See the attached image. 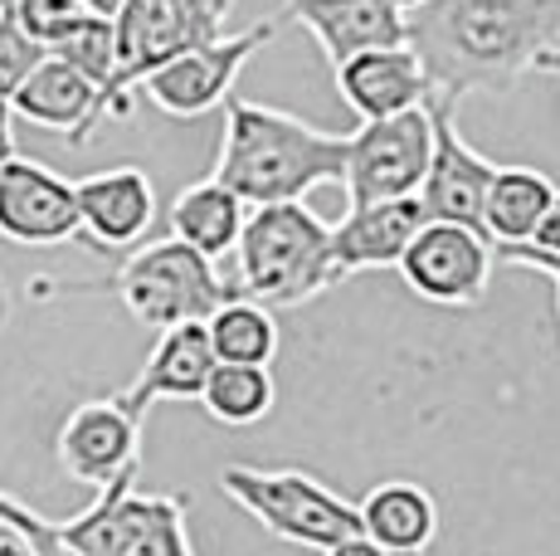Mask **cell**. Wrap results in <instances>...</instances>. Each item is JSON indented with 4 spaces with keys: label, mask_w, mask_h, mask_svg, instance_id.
Segmentation results:
<instances>
[{
    "label": "cell",
    "mask_w": 560,
    "mask_h": 556,
    "mask_svg": "<svg viewBox=\"0 0 560 556\" xmlns=\"http://www.w3.org/2000/svg\"><path fill=\"white\" fill-rule=\"evenodd\" d=\"M409 49L434 99L512 93L532 73H560V0H429L409 15Z\"/></svg>",
    "instance_id": "cell-1"
},
{
    "label": "cell",
    "mask_w": 560,
    "mask_h": 556,
    "mask_svg": "<svg viewBox=\"0 0 560 556\" xmlns=\"http://www.w3.org/2000/svg\"><path fill=\"white\" fill-rule=\"evenodd\" d=\"M351 162V132H322L283 108L249 99L224 103V137L214 181L244 206H303L317 186H341Z\"/></svg>",
    "instance_id": "cell-2"
},
{
    "label": "cell",
    "mask_w": 560,
    "mask_h": 556,
    "mask_svg": "<svg viewBox=\"0 0 560 556\" xmlns=\"http://www.w3.org/2000/svg\"><path fill=\"white\" fill-rule=\"evenodd\" d=\"M331 224L307 206H258L234 250V288L264 308H298L337 288Z\"/></svg>",
    "instance_id": "cell-3"
},
{
    "label": "cell",
    "mask_w": 560,
    "mask_h": 556,
    "mask_svg": "<svg viewBox=\"0 0 560 556\" xmlns=\"http://www.w3.org/2000/svg\"><path fill=\"white\" fill-rule=\"evenodd\" d=\"M113 293L122 298V308L142 327L171 333V327L186 323H210L224 303L240 298V288L214 274V259H205L186 240L166 234V240L122 254L113 274Z\"/></svg>",
    "instance_id": "cell-4"
},
{
    "label": "cell",
    "mask_w": 560,
    "mask_h": 556,
    "mask_svg": "<svg viewBox=\"0 0 560 556\" xmlns=\"http://www.w3.org/2000/svg\"><path fill=\"white\" fill-rule=\"evenodd\" d=\"M234 0H122L117 10V79L107 89V123L132 117V93L171 59L196 55L230 35Z\"/></svg>",
    "instance_id": "cell-5"
},
{
    "label": "cell",
    "mask_w": 560,
    "mask_h": 556,
    "mask_svg": "<svg viewBox=\"0 0 560 556\" xmlns=\"http://www.w3.org/2000/svg\"><path fill=\"white\" fill-rule=\"evenodd\" d=\"M220 488L230 502H240L244 512L268 528L273 537L293 542V547L331 552L347 537H361V508L331 494L322 478L303 474V468H249L230 464L220 474Z\"/></svg>",
    "instance_id": "cell-6"
},
{
    "label": "cell",
    "mask_w": 560,
    "mask_h": 556,
    "mask_svg": "<svg viewBox=\"0 0 560 556\" xmlns=\"http://www.w3.org/2000/svg\"><path fill=\"white\" fill-rule=\"evenodd\" d=\"M186 508L180 494H142L137 474H127L113 488H98L83 512L54 522V532L79 556H196Z\"/></svg>",
    "instance_id": "cell-7"
},
{
    "label": "cell",
    "mask_w": 560,
    "mask_h": 556,
    "mask_svg": "<svg viewBox=\"0 0 560 556\" xmlns=\"http://www.w3.org/2000/svg\"><path fill=\"white\" fill-rule=\"evenodd\" d=\"M429 162H434V113L429 108L385 117V123H361L351 132V162L341 181L347 210L419 196Z\"/></svg>",
    "instance_id": "cell-8"
},
{
    "label": "cell",
    "mask_w": 560,
    "mask_h": 556,
    "mask_svg": "<svg viewBox=\"0 0 560 556\" xmlns=\"http://www.w3.org/2000/svg\"><path fill=\"white\" fill-rule=\"evenodd\" d=\"M278 20H258V25L240 30V35H224L214 45L196 49V55L171 59L166 69H156L152 79L142 83L137 93H147V103L161 108L166 117H205L210 108L234 99V79L244 73L264 45H273Z\"/></svg>",
    "instance_id": "cell-9"
},
{
    "label": "cell",
    "mask_w": 560,
    "mask_h": 556,
    "mask_svg": "<svg viewBox=\"0 0 560 556\" xmlns=\"http://www.w3.org/2000/svg\"><path fill=\"white\" fill-rule=\"evenodd\" d=\"M492 264H498V244L482 230L468 224H444L429 220L405 250L400 274L424 303L439 308H472L482 303L492 283Z\"/></svg>",
    "instance_id": "cell-10"
},
{
    "label": "cell",
    "mask_w": 560,
    "mask_h": 556,
    "mask_svg": "<svg viewBox=\"0 0 560 556\" xmlns=\"http://www.w3.org/2000/svg\"><path fill=\"white\" fill-rule=\"evenodd\" d=\"M59 468L83 488H113L117 478L142 474V420L122 410L117 395L107 401H83L63 415L54 435Z\"/></svg>",
    "instance_id": "cell-11"
},
{
    "label": "cell",
    "mask_w": 560,
    "mask_h": 556,
    "mask_svg": "<svg viewBox=\"0 0 560 556\" xmlns=\"http://www.w3.org/2000/svg\"><path fill=\"white\" fill-rule=\"evenodd\" d=\"M0 240L25 250H54V244L83 240L79 216V181L30 157H10L0 166Z\"/></svg>",
    "instance_id": "cell-12"
},
{
    "label": "cell",
    "mask_w": 560,
    "mask_h": 556,
    "mask_svg": "<svg viewBox=\"0 0 560 556\" xmlns=\"http://www.w3.org/2000/svg\"><path fill=\"white\" fill-rule=\"evenodd\" d=\"M454 108L458 103L448 99H429V113H434V162H429L419 200H424L429 220L482 230V210H488V190L498 181V166L468 147V137L454 123Z\"/></svg>",
    "instance_id": "cell-13"
},
{
    "label": "cell",
    "mask_w": 560,
    "mask_h": 556,
    "mask_svg": "<svg viewBox=\"0 0 560 556\" xmlns=\"http://www.w3.org/2000/svg\"><path fill=\"white\" fill-rule=\"evenodd\" d=\"M83 244L98 254H132L156 224V186L142 166H107L79 176Z\"/></svg>",
    "instance_id": "cell-14"
},
{
    "label": "cell",
    "mask_w": 560,
    "mask_h": 556,
    "mask_svg": "<svg viewBox=\"0 0 560 556\" xmlns=\"http://www.w3.org/2000/svg\"><path fill=\"white\" fill-rule=\"evenodd\" d=\"M283 10L317 39L331 69L365 49L409 45V15L395 0H283Z\"/></svg>",
    "instance_id": "cell-15"
},
{
    "label": "cell",
    "mask_w": 560,
    "mask_h": 556,
    "mask_svg": "<svg viewBox=\"0 0 560 556\" xmlns=\"http://www.w3.org/2000/svg\"><path fill=\"white\" fill-rule=\"evenodd\" d=\"M337 93L361 123H385L415 108H429L434 83H429L424 59L409 45L395 49H365L337 69Z\"/></svg>",
    "instance_id": "cell-16"
},
{
    "label": "cell",
    "mask_w": 560,
    "mask_h": 556,
    "mask_svg": "<svg viewBox=\"0 0 560 556\" xmlns=\"http://www.w3.org/2000/svg\"><path fill=\"white\" fill-rule=\"evenodd\" d=\"M214 367H220V357H214L205 323L171 327V333L156 337L152 357H147V367L132 377V386L117 391V401H122L127 415L147 420V410H152L156 401H200Z\"/></svg>",
    "instance_id": "cell-17"
},
{
    "label": "cell",
    "mask_w": 560,
    "mask_h": 556,
    "mask_svg": "<svg viewBox=\"0 0 560 556\" xmlns=\"http://www.w3.org/2000/svg\"><path fill=\"white\" fill-rule=\"evenodd\" d=\"M10 113L20 123H35V127H49V132H63L69 147H89L93 132L107 123V103H103V89L79 73L73 63L63 59H45L30 83L10 99Z\"/></svg>",
    "instance_id": "cell-18"
},
{
    "label": "cell",
    "mask_w": 560,
    "mask_h": 556,
    "mask_svg": "<svg viewBox=\"0 0 560 556\" xmlns=\"http://www.w3.org/2000/svg\"><path fill=\"white\" fill-rule=\"evenodd\" d=\"M429 224V210L419 196L409 200H381V206H357L347 220L331 224V259L337 278L365 274V269H400L405 250Z\"/></svg>",
    "instance_id": "cell-19"
},
{
    "label": "cell",
    "mask_w": 560,
    "mask_h": 556,
    "mask_svg": "<svg viewBox=\"0 0 560 556\" xmlns=\"http://www.w3.org/2000/svg\"><path fill=\"white\" fill-rule=\"evenodd\" d=\"M357 508L365 537L381 542L390 556H424L439 537V502L424 484L390 478V484H375Z\"/></svg>",
    "instance_id": "cell-20"
},
{
    "label": "cell",
    "mask_w": 560,
    "mask_h": 556,
    "mask_svg": "<svg viewBox=\"0 0 560 556\" xmlns=\"http://www.w3.org/2000/svg\"><path fill=\"white\" fill-rule=\"evenodd\" d=\"M166 224L176 240H186L205 259H224V254L240 250L244 224H249V206H244L230 186L205 176L196 186L176 190V200H171V210H166Z\"/></svg>",
    "instance_id": "cell-21"
},
{
    "label": "cell",
    "mask_w": 560,
    "mask_h": 556,
    "mask_svg": "<svg viewBox=\"0 0 560 556\" xmlns=\"http://www.w3.org/2000/svg\"><path fill=\"white\" fill-rule=\"evenodd\" d=\"M560 186L536 166H498V181L488 190V210H482V230L498 244H532L536 230L551 216Z\"/></svg>",
    "instance_id": "cell-22"
},
{
    "label": "cell",
    "mask_w": 560,
    "mask_h": 556,
    "mask_svg": "<svg viewBox=\"0 0 560 556\" xmlns=\"http://www.w3.org/2000/svg\"><path fill=\"white\" fill-rule=\"evenodd\" d=\"M205 333H210L214 357L230 361V367H268V361L278 357V323L254 298L224 303L220 313L205 323Z\"/></svg>",
    "instance_id": "cell-23"
},
{
    "label": "cell",
    "mask_w": 560,
    "mask_h": 556,
    "mask_svg": "<svg viewBox=\"0 0 560 556\" xmlns=\"http://www.w3.org/2000/svg\"><path fill=\"white\" fill-rule=\"evenodd\" d=\"M273 401H278V386L268 377V367H230V361L214 367L210 386L200 395L205 415L220 425H258L273 410Z\"/></svg>",
    "instance_id": "cell-24"
},
{
    "label": "cell",
    "mask_w": 560,
    "mask_h": 556,
    "mask_svg": "<svg viewBox=\"0 0 560 556\" xmlns=\"http://www.w3.org/2000/svg\"><path fill=\"white\" fill-rule=\"evenodd\" d=\"M49 55L73 63L79 73H89L103 89V103H107V89H113V79H117V20L98 15V10H83L79 25H73Z\"/></svg>",
    "instance_id": "cell-25"
},
{
    "label": "cell",
    "mask_w": 560,
    "mask_h": 556,
    "mask_svg": "<svg viewBox=\"0 0 560 556\" xmlns=\"http://www.w3.org/2000/svg\"><path fill=\"white\" fill-rule=\"evenodd\" d=\"M49 59V49L45 45H35V39L20 30V20H15V5L0 15V99H15L20 89L30 83V73L39 69V63Z\"/></svg>",
    "instance_id": "cell-26"
},
{
    "label": "cell",
    "mask_w": 560,
    "mask_h": 556,
    "mask_svg": "<svg viewBox=\"0 0 560 556\" xmlns=\"http://www.w3.org/2000/svg\"><path fill=\"white\" fill-rule=\"evenodd\" d=\"M83 10L89 5H79V0H15L20 30H25L35 45H45V49H54L73 25H79Z\"/></svg>",
    "instance_id": "cell-27"
},
{
    "label": "cell",
    "mask_w": 560,
    "mask_h": 556,
    "mask_svg": "<svg viewBox=\"0 0 560 556\" xmlns=\"http://www.w3.org/2000/svg\"><path fill=\"white\" fill-rule=\"evenodd\" d=\"M498 264H512V269H536L546 278H560V196L551 206L546 224L536 230L532 244H502L498 250Z\"/></svg>",
    "instance_id": "cell-28"
},
{
    "label": "cell",
    "mask_w": 560,
    "mask_h": 556,
    "mask_svg": "<svg viewBox=\"0 0 560 556\" xmlns=\"http://www.w3.org/2000/svg\"><path fill=\"white\" fill-rule=\"evenodd\" d=\"M10 512H15V522L30 532V542H35L39 556H79L73 547H63V537L54 532V518H45V512H35L30 502H20L15 494H10Z\"/></svg>",
    "instance_id": "cell-29"
},
{
    "label": "cell",
    "mask_w": 560,
    "mask_h": 556,
    "mask_svg": "<svg viewBox=\"0 0 560 556\" xmlns=\"http://www.w3.org/2000/svg\"><path fill=\"white\" fill-rule=\"evenodd\" d=\"M0 556H39L35 542H30V532L15 522V512H10V494L0 488Z\"/></svg>",
    "instance_id": "cell-30"
},
{
    "label": "cell",
    "mask_w": 560,
    "mask_h": 556,
    "mask_svg": "<svg viewBox=\"0 0 560 556\" xmlns=\"http://www.w3.org/2000/svg\"><path fill=\"white\" fill-rule=\"evenodd\" d=\"M10 157H20L15 152V113H10V103L0 99V166H5Z\"/></svg>",
    "instance_id": "cell-31"
},
{
    "label": "cell",
    "mask_w": 560,
    "mask_h": 556,
    "mask_svg": "<svg viewBox=\"0 0 560 556\" xmlns=\"http://www.w3.org/2000/svg\"><path fill=\"white\" fill-rule=\"evenodd\" d=\"M322 556H390V552H385L381 542H371V537L361 532V537H347L341 547H331V552H322Z\"/></svg>",
    "instance_id": "cell-32"
},
{
    "label": "cell",
    "mask_w": 560,
    "mask_h": 556,
    "mask_svg": "<svg viewBox=\"0 0 560 556\" xmlns=\"http://www.w3.org/2000/svg\"><path fill=\"white\" fill-rule=\"evenodd\" d=\"M89 10H98V15H107V20H113L117 10H122V0H89Z\"/></svg>",
    "instance_id": "cell-33"
},
{
    "label": "cell",
    "mask_w": 560,
    "mask_h": 556,
    "mask_svg": "<svg viewBox=\"0 0 560 556\" xmlns=\"http://www.w3.org/2000/svg\"><path fill=\"white\" fill-rule=\"evenodd\" d=\"M395 5H400V10H405V15H415V10H424V5H429V0H395Z\"/></svg>",
    "instance_id": "cell-34"
},
{
    "label": "cell",
    "mask_w": 560,
    "mask_h": 556,
    "mask_svg": "<svg viewBox=\"0 0 560 556\" xmlns=\"http://www.w3.org/2000/svg\"><path fill=\"white\" fill-rule=\"evenodd\" d=\"M5 317H10V293H5V283H0V327H5Z\"/></svg>",
    "instance_id": "cell-35"
},
{
    "label": "cell",
    "mask_w": 560,
    "mask_h": 556,
    "mask_svg": "<svg viewBox=\"0 0 560 556\" xmlns=\"http://www.w3.org/2000/svg\"><path fill=\"white\" fill-rule=\"evenodd\" d=\"M556 317H560V278H556Z\"/></svg>",
    "instance_id": "cell-36"
},
{
    "label": "cell",
    "mask_w": 560,
    "mask_h": 556,
    "mask_svg": "<svg viewBox=\"0 0 560 556\" xmlns=\"http://www.w3.org/2000/svg\"><path fill=\"white\" fill-rule=\"evenodd\" d=\"M10 5H15V0H0V15H5V10H10Z\"/></svg>",
    "instance_id": "cell-37"
},
{
    "label": "cell",
    "mask_w": 560,
    "mask_h": 556,
    "mask_svg": "<svg viewBox=\"0 0 560 556\" xmlns=\"http://www.w3.org/2000/svg\"><path fill=\"white\" fill-rule=\"evenodd\" d=\"M79 5H89V0H79Z\"/></svg>",
    "instance_id": "cell-38"
}]
</instances>
